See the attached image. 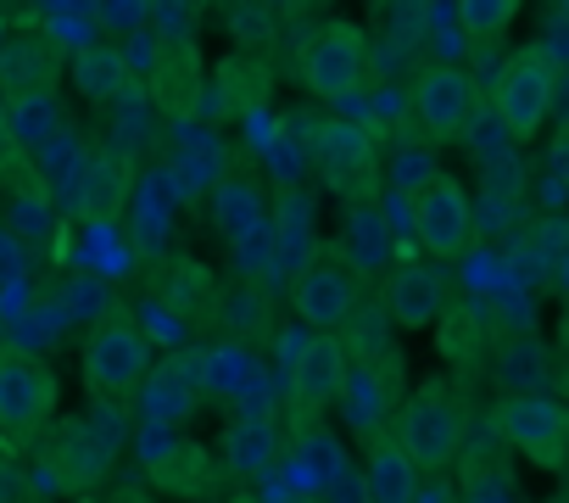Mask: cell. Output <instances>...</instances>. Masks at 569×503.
<instances>
[{
    "label": "cell",
    "instance_id": "8d00e7d4",
    "mask_svg": "<svg viewBox=\"0 0 569 503\" xmlns=\"http://www.w3.org/2000/svg\"><path fill=\"white\" fill-rule=\"evenodd\" d=\"M18 264H23L18 240H12V235H0V280H12V275H18Z\"/></svg>",
    "mask_w": 569,
    "mask_h": 503
},
{
    "label": "cell",
    "instance_id": "52a82bcc",
    "mask_svg": "<svg viewBox=\"0 0 569 503\" xmlns=\"http://www.w3.org/2000/svg\"><path fill=\"white\" fill-rule=\"evenodd\" d=\"M57 414V375L29 353H0V431L29 436Z\"/></svg>",
    "mask_w": 569,
    "mask_h": 503
},
{
    "label": "cell",
    "instance_id": "ffe728a7",
    "mask_svg": "<svg viewBox=\"0 0 569 503\" xmlns=\"http://www.w3.org/2000/svg\"><path fill=\"white\" fill-rule=\"evenodd\" d=\"M347 264L358 269V275H380L386 264H391V218L375 207V201H352L347 207Z\"/></svg>",
    "mask_w": 569,
    "mask_h": 503
},
{
    "label": "cell",
    "instance_id": "5bb4252c",
    "mask_svg": "<svg viewBox=\"0 0 569 503\" xmlns=\"http://www.w3.org/2000/svg\"><path fill=\"white\" fill-rule=\"evenodd\" d=\"M386 314L391 325L402 331H425L447 314V286H441V269L436 264H402L391 280H386Z\"/></svg>",
    "mask_w": 569,
    "mask_h": 503
},
{
    "label": "cell",
    "instance_id": "ba28073f",
    "mask_svg": "<svg viewBox=\"0 0 569 503\" xmlns=\"http://www.w3.org/2000/svg\"><path fill=\"white\" fill-rule=\"evenodd\" d=\"M363 68H369V34L352 29V23H330L313 46H308V62H302V85L325 101H347L358 85H363Z\"/></svg>",
    "mask_w": 569,
    "mask_h": 503
},
{
    "label": "cell",
    "instance_id": "e0dca14e",
    "mask_svg": "<svg viewBox=\"0 0 569 503\" xmlns=\"http://www.w3.org/2000/svg\"><path fill=\"white\" fill-rule=\"evenodd\" d=\"M201 392H207V386H201V358L162 364V369L146 375V386H140V408H146L151 425H173V420H184V414L196 408Z\"/></svg>",
    "mask_w": 569,
    "mask_h": 503
},
{
    "label": "cell",
    "instance_id": "cb8c5ba5",
    "mask_svg": "<svg viewBox=\"0 0 569 503\" xmlns=\"http://www.w3.org/2000/svg\"><path fill=\"white\" fill-rule=\"evenodd\" d=\"M51 73H57V57L46 40H12L0 51V85H7V96H51Z\"/></svg>",
    "mask_w": 569,
    "mask_h": 503
},
{
    "label": "cell",
    "instance_id": "83f0119b",
    "mask_svg": "<svg viewBox=\"0 0 569 503\" xmlns=\"http://www.w3.org/2000/svg\"><path fill=\"white\" fill-rule=\"evenodd\" d=\"M497 375H502L508 397H536V392H541V381H547V358H541V347L525 336V342H508V347H502Z\"/></svg>",
    "mask_w": 569,
    "mask_h": 503
},
{
    "label": "cell",
    "instance_id": "8fae6325",
    "mask_svg": "<svg viewBox=\"0 0 569 503\" xmlns=\"http://www.w3.org/2000/svg\"><path fill=\"white\" fill-rule=\"evenodd\" d=\"M140 458H146V475H151V486H162V492H179V497H196V492H207V475H212V464H207V453H201V442H190V436H179L173 425H140Z\"/></svg>",
    "mask_w": 569,
    "mask_h": 503
},
{
    "label": "cell",
    "instance_id": "f1b7e54d",
    "mask_svg": "<svg viewBox=\"0 0 569 503\" xmlns=\"http://www.w3.org/2000/svg\"><path fill=\"white\" fill-rule=\"evenodd\" d=\"M251 381V353L246 347H212V353H201V386L207 392H223V397H234L240 386Z\"/></svg>",
    "mask_w": 569,
    "mask_h": 503
},
{
    "label": "cell",
    "instance_id": "4dcf8cb0",
    "mask_svg": "<svg viewBox=\"0 0 569 503\" xmlns=\"http://www.w3.org/2000/svg\"><path fill=\"white\" fill-rule=\"evenodd\" d=\"M129 229H134V251H140V258H157V251L168 246V201L157 190H140Z\"/></svg>",
    "mask_w": 569,
    "mask_h": 503
},
{
    "label": "cell",
    "instance_id": "7c38bea8",
    "mask_svg": "<svg viewBox=\"0 0 569 503\" xmlns=\"http://www.w3.org/2000/svg\"><path fill=\"white\" fill-rule=\"evenodd\" d=\"M273 224V201L262 190L257 174L246 168H223L212 179V229L229 240V246H246L251 235H262Z\"/></svg>",
    "mask_w": 569,
    "mask_h": 503
},
{
    "label": "cell",
    "instance_id": "f546056e",
    "mask_svg": "<svg viewBox=\"0 0 569 503\" xmlns=\"http://www.w3.org/2000/svg\"><path fill=\"white\" fill-rule=\"evenodd\" d=\"M513 18H519L513 0H463V7H458V29H463V40H469V46L497 40Z\"/></svg>",
    "mask_w": 569,
    "mask_h": 503
},
{
    "label": "cell",
    "instance_id": "e575fe53",
    "mask_svg": "<svg viewBox=\"0 0 569 503\" xmlns=\"http://www.w3.org/2000/svg\"><path fill=\"white\" fill-rule=\"evenodd\" d=\"M0 503H34V481L7 458H0Z\"/></svg>",
    "mask_w": 569,
    "mask_h": 503
},
{
    "label": "cell",
    "instance_id": "7402d4cb",
    "mask_svg": "<svg viewBox=\"0 0 569 503\" xmlns=\"http://www.w3.org/2000/svg\"><path fill=\"white\" fill-rule=\"evenodd\" d=\"M273 264L302 275L313 264V218H308V201L297 190H284L273 201Z\"/></svg>",
    "mask_w": 569,
    "mask_h": 503
},
{
    "label": "cell",
    "instance_id": "9c48e42d",
    "mask_svg": "<svg viewBox=\"0 0 569 503\" xmlns=\"http://www.w3.org/2000/svg\"><path fill=\"white\" fill-rule=\"evenodd\" d=\"M413 112H419V124H425L430 140H452V135H463L480 118V90H475V79L463 68L436 62L413 85Z\"/></svg>",
    "mask_w": 569,
    "mask_h": 503
},
{
    "label": "cell",
    "instance_id": "74e56055",
    "mask_svg": "<svg viewBox=\"0 0 569 503\" xmlns=\"http://www.w3.org/2000/svg\"><path fill=\"white\" fill-rule=\"evenodd\" d=\"M552 280H558V292L569 297V246L558 251V264H552Z\"/></svg>",
    "mask_w": 569,
    "mask_h": 503
},
{
    "label": "cell",
    "instance_id": "9a60e30c",
    "mask_svg": "<svg viewBox=\"0 0 569 503\" xmlns=\"http://www.w3.org/2000/svg\"><path fill=\"white\" fill-rule=\"evenodd\" d=\"M0 124H7V140L23 151V157H46L51 146L68 140V112L57 96H7V112H0Z\"/></svg>",
    "mask_w": 569,
    "mask_h": 503
},
{
    "label": "cell",
    "instance_id": "d6986e66",
    "mask_svg": "<svg viewBox=\"0 0 569 503\" xmlns=\"http://www.w3.org/2000/svg\"><path fill=\"white\" fill-rule=\"evenodd\" d=\"M363 497L369 503H419V464L402 453L397 436H380L363 464Z\"/></svg>",
    "mask_w": 569,
    "mask_h": 503
},
{
    "label": "cell",
    "instance_id": "ab89813d",
    "mask_svg": "<svg viewBox=\"0 0 569 503\" xmlns=\"http://www.w3.org/2000/svg\"><path fill=\"white\" fill-rule=\"evenodd\" d=\"M552 503H569V492H563V497H552Z\"/></svg>",
    "mask_w": 569,
    "mask_h": 503
},
{
    "label": "cell",
    "instance_id": "7a4b0ae2",
    "mask_svg": "<svg viewBox=\"0 0 569 503\" xmlns=\"http://www.w3.org/2000/svg\"><path fill=\"white\" fill-rule=\"evenodd\" d=\"M151 375V336L129 314H107L84 342V386L96 397H123Z\"/></svg>",
    "mask_w": 569,
    "mask_h": 503
},
{
    "label": "cell",
    "instance_id": "5b68a950",
    "mask_svg": "<svg viewBox=\"0 0 569 503\" xmlns=\"http://www.w3.org/2000/svg\"><path fill=\"white\" fill-rule=\"evenodd\" d=\"M146 96L162 118L184 124L201 112V96H207V62H201V46L184 34V40H157L151 46V62H146Z\"/></svg>",
    "mask_w": 569,
    "mask_h": 503
},
{
    "label": "cell",
    "instance_id": "30bf717a",
    "mask_svg": "<svg viewBox=\"0 0 569 503\" xmlns=\"http://www.w3.org/2000/svg\"><path fill=\"white\" fill-rule=\"evenodd\" d=\"M291 308H297V319H302L313 336H336V331L352 319V308H358V280H352V269L313 258L302 275H291Z\"/></svg>",
    "mask_w": 569,
    "mask_h": 503
},
{
    "label": "cell",
    "instance_id": "484cf974",
    "mask_svg": "<svg viewBox=\"0 0 569 503\" xmlns=\"http://www.w3.org/2000/svg\"><path fill=\"white\" fill-rule=\"evenodd\" d=\"M325 168H330V179H336L341 190H352V174H358V185H363V174H369V140H363L358 129L330 124V129H325Z\"/></svg>",
    "mask_w": 569,
    "mask_h": 503
},
{
    "label": "cell",
    "instance_id": "277c9868",
    "mask_svg": "<svg viewBox=\"0 0 569 503\" xmlns=\"http://www.w3.org/2000/svg\"><path fill=\"white\" fill-rule=\"evenodd\" d=\"M497 431L536 470H563L569 464V408L558 397H547V392H536V397H502Z\"/></svg>",
    "mask_w": 569,
    "mask_h": 503
},
{
    "label": "cell",
    "instance_id": "d6a6232c",
    "mask_svg": "<svg viewBox=\"0 0 569 503\" xmlns=\"http://www.w3.org/2000/svg\"><path fill=\"white\" fill-rule=\"evenodd\" d=\"M273 458V431H268V420H234V431H229V464L234 470H257V464H268Z\"/></svg>",
    "mask_w": 569,
    "mask_h": 503
},
{
    "label": "cell",
    "instance_id": "8992f818",
    "mask_svg": "<svg viewBox=\"0 0 569 503\" xmlns=\"http://www.w3.org/2000/svg\"><path fill=\"white\" fill-rule=\"evenodd\" d=\"M408 224L419 235V246L430 258H458L475 235V207L463 196V185L452 174H441L436 185H425L413 201H408Z\"/></svg>",
    "mask_w": 569,
    "mask_h": 503
},
{
    "label": "cell",
    "instance_id": "836d02e7",
    "mask_svg": "<svg viewBox=\"0 0 569 503\" xmlns=\"http://www.w3.org/2000/svg\"><path fill=\"white\" fill-rule=\"evenodd\" d=\"M229 29H234V40H240L246 57H251V46L273 40V18H268L262 7H234V12H229Z\"/></svg>",
    "mask_w": 569,
    "mask_h": 503
},
{
    "label": "cell",
    "instance_id": "f35d334b",
    "mask_svg": "<svg viewBox=\"0 0 569 503\" xmlns=\"http://www.w3.org/2000/svg\"><path fill=\"white\" fill-rule=\"evenodd\" d=\"M112 503H146V497H140V492H123V497H112Z\"/></svg>",
    "mask_w": 569,
    "mask_h": 503
},
{
    "label": "cell",
    "instance_id": "1f68e13d",
    "mask_svg": "<svg viewBox=\"0 0 569 503\" xmlns=\"http://www.w3.org/2000/svg\"><path fill=\"white\" fill-rule=\"evenodd\" d=\"M480 347H486L480 314H475V308H447V314H441V353L458 358V364H469V358H480Z\"/></svg>",
    "mask_w": 569,
    "mask_h": 503
},
{
    "label": "cell",
    "instance_id": "4316f807",
    "mask_svg": "<svg viewBox=\"0 0 569 503\" xmlns=\"http://www.w3.org/2000/svg\"><path fill=\"white\" fill-rule=\"evenodd\" d=\"M441 179V162H436V146H425V140H402L397 151H391V190L397 196H419L425 185H436Z\"/></svg>",
    "mask_w": 569,
    "mask_h": 503
},
{
    "label": "cell",
    "instance_id": "3957f363",
    "mask_svg": "<svg viewBox=\"0 0 569 503\" xmlns=\"http://www.w3.org/2000/svg\"><path fill=\"white\" fill-rule=\"evenodd\" d=\"M397 442H402V453L419 464V475H425V470H447V464L463 453V442H469V420H463V408H458L452 392L425 386V392L402 408Z\"/></svg>",
    "mask_w": 569,
    "mask_h": 503
},
{
    "label": "cell",
    "instance_id": "44dd1931",
    "mask_svg": "<svg viewBox=\"0 0 569 503\" xmlns=\"http://www.w3.org/2000/svg\"><path fill=\"white\" fill-rule=\"evenodd\" d=\"M268 68L257 62V57H246V51H234V57H223V68H218V118H257L262 107H268Z\"/></svg>",
    "mask_w": 569,
    "mask_h": 503
},
{
    "label": "cell",
    "instance_id": "6da1fadb",
    "mask_svg": "<svg viewBox=\"0 0 569 503\" xmlns=\"http://www.w3.org/2000/svg\"><path fill=\"white\" fill-rule=\"evenodd\" d=\"M558 101V68L547 51H519L502 62L497 85H491V118L502 124V135L519 146V140H536L547 112Z\"/></svg>",
    "mask_w": 569,
    "mask_h": 503
},
{
    "label": "cell",
    "instance_id": "2e32d148",
    "mask_svg": "<svg viewBox=\"0 0 569 503\" xmlns=\"http://www.w3.org/2000/svg\"><path fill=\"white\" fill-rule=\"evenodd\" d=\"M129 207V174L118 157H84V168L73 174V213L84 224H107L123 218Z\"/></svg>",
    "mask_w": 569,
    "mask_h": 503
},
{
    "label": "cell",
    "instance_id": "4fadbf2b",
    "mask_svg": "<svg viewBox=\"0 0 569 503\" xmlns=\"http://www.w3.org/2000/svg\"><path fill=\"white\" fill-rule=\"evenodd\" d=\"M347 375H352L347 342L341 336H308L291 358V397L302 408H330V403H341Z\"/></svg>",
    "mask_w": 569,
    "mask_h": 503
},
{
    "label": "cell",
    "instance_id": "603a6c76",
    "mask_svg": "<svg viewBox=\"0 0 569 503\" xmlns=\"http://www.w3.org/2000/svg\"><path fill=\"white\" fill-rule=\"evenodd\" d=\"M73 90L90 101V107H112L123 90H129V57L112 51V46H84L73 57Z\"/></svg>",
    "mask_w": 569,
    "mask_h": 503
},
{
    "label": "cell",
    "instance_id": "d4e9b609",
    "mask_svg": "<svg viewBox=\"0 0 569 503\" xmlns=\"http://www.w3.org/2000/svg\"><path fill=\"white\" fill-rule=\"evenodd\" d=\"M51 464H57V475L68 486H90L112 464V442L101 431H90V425H68V442H57V458Z\"/></svg>",
    "mask_w": 569,
    "mask_h": 503
},
{
    "label": "cell",
    "instance_id": "ac0fdd59",
    "mask_svg": "<svg viewBox=\"0 0 569 503\" xmlns=\"http://www.w3.org/2000/svg\"><path fill=\"white\" fill-rule=\"evenodd\" d=\"M391 408H397V397H391L386 369H380V364H358V369L347 375V392H341V414H347V425H352L358 436H375V442H380Z\"/></svg>",
    "mask_w": 569,
    "mask_h": 503
},
{
    "label": "cell",
    "instance_id": "d590c367",
    "mask_svg": "<svg viewBox=\"0 0 569 503\" xmlns=\"http://www.w3.org/2000/svg\"><path fill=\"white\" fill-rule=\"evenodd\" d=\"M547 162H552V185H558V190H569V129H558V140H552V157H547Z\"/></svg>",
    "mask_w": 569,
    "mask_h": 503
},
{
    "label": "cell",
    "instance_id": "60d3db41",
    "mask_svg": "<svg viewBox=\"0 0 569 503\" xmlns=\"http://www.w3.org/2000/svg\"><path fill=\"white\" fill-rule=\"evenodd\" d=\"M563 73H569V57H563Z\"/></svg>",
    "mask_w": 569,
    "mask_h": 503
}]
</instances>
